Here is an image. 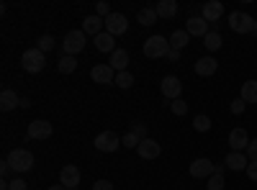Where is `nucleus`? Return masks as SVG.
I'll list each match as a JSON object with an SVG mask.
<instances>
[{
	"label": "nucleus",
	"instance_id": "nucleus-16",
	"mask_svg": "<svg viewBox=\"0 0 257 190\" xmlns=\"http://www.w3.org/2000/svg\"><path fill=\"white\" fill-rule=\"evenodd\" d=\"M82 31L88 34V36H98V34H103L105 31V18H100V16H88V18H82Z\"/></svg>",
	"mask_w": 257,
	"mask_h": 190
},
{
	"label": "nucleus",
	"instance_id": "nucleus-37",
	"mask_svg": "<svg viewBox=\"0 0 257 190\" xmlns=\"http://www.w3.org/2000/svg\"><path fill=\"white\" fill-rule=\"evenodd\" d=\"M113 11H111V6L108 3H103V0H100V3H95V16H100V18H108Z\"/></svg>",
	"mask_w": 257,
	"mask_h": 190
},
{
	"label": "nucleus",
	"instance_id": "nucleus-9",
	"mask_svg": "<svg viewBox=\"0 0 257 190\" xmlns=\"http://www.w3.org/2000/svg\"><path fill=\"white\" fill-rule=\"evenodd\" d=\"M80 180H82V175H80V167H77V164H64V167H62L59 185H64L67 190H72V187L80 185Z\"/></svg>",
	"mask_w": 257,
	"mask_h": 190
},
{
	"label": "nucleus",
	"instance_id": "nucleus-40",
	"mask_svg": "<svg viewBox=\"0 0 257 190\" xmlns=\"http://www.w3.org/2000/svg\"><path fill=\"white\" fill-rule=\"evenodd\" d=\"M93 190H113V182L111 180H95L93 182Z\"/></svg>",
	"mask_w": 257,
	"mask_h": 190
},
{
	"label": "nucleus",
	"instance_id": "nucleus-35",
	"mask_svg": "<svg viewBox=\"0 0 257 190\" xmlns=\"http://www.w3.org/2000/svg\"><path fill=\"white\" fill-rule=\"evenodd\" d=\"M121 146H126V149H137V146H139V139H137L132 131H128V134L121 136Z\"/></svg>",
	"mask_w": 257,
	"mask_h": 190
},
{
	"label": "nucleus",
	"instance_id": "nucleus-5",
	"mask_svg": "<svg viewBox=\"0 0 257 190\" xmlns=\"http://www.w3.org/2000/svg\"><path fill=\"white\" fill-rule=\"evenodd\" d=\"M229 26L234 34H252L254 31V18L244 11H234L229 13Z\"/></svg>",
	"mask_w": 257,
	"mask_h": 190
},
{
	"label": "nucleus",
	"instance_id": "nucleus-20",
	"mask_svg": "<svg viewBox=\"0 0 257 190\" xmlns=\"http://www.w3.org/2000/svg\"><path fill=\"white\" fill-rule=\"evenodd\" d=\"M16 108H21V98L16 95V90H3L0 93V111L3 113H11V111H16Z\"/></svg>",
	"mask_w": 257,
	"mask_h": 190
},
{
	"label": "nucleus",
	"instance_id": "nucleus-38",
	"mask_svg": "<svg viewBox=\"0 0 257 190\" xmlns=\"http://www.w3.org/2000/svg\"><path fill=\"white\" fill-rule=\"evenodd\" d=\"M8 190H29V185H26V180H21V177H13V180L8 182Z\"/></svg>",
	"mask_w": 257,
	"mask_h": 190
},
{
	"label": "nucleus",
	"instance_id": "nucleus-29",
	"mask_svg": "<svg viewBox=\"0 0 257 190\" xmlns=\"http://www.w3.org/2000/svg\"><path fill=\"white\" fill-rule=\"evenodd\" d=\"M137 18H139V24H142V26H155L160 16H157L155 8H142V11L137 13Z\"/></svg>",
	"mask_w": 257,
	"mask_h": 190
},
{
	"label": "nucleus",
	"instance_id": "nucleus-32",
	"mask_svg": "<svg viewBox=\"0 0 257 190\" xmlns=\"http://www.w3.org/2000/svg\"><path fill=\"white\" fill-rule=\"evenodd\" d=\"M36 49H41V52H52L54 49V36H49V34H44V36H39L36 39Z\"/></svg>",
	"mask_w": 257,
	"mask_h": 190
},
{
	"label": "nucleus",
	"instance_id": "nucleus-7",
	"mask_svg": "<svg viewBox=\"0 0 257 190\" xmlns=\"http://www.w3.org/2000/svg\"><path fill=\"white\" fill-rule=\"evenodd\" d=\"M188 172H190V177H196V180H208L213 172H216V164H213L208 157H198V159L190 162Z\"/></svg>",
	"mask_w": 257,
	"mask_h": 190
},
{
	"label": "nucleus",
	"instance_id": "nucleus-21",
	"mask_svg": "<svg viewBox=\"0 0 257 190\" xmlns=\"http://www.w3.org/2000/svg\"><path fill=\"white\" fill-rule=\"evenodd\" d=\"M93 44H95L98 52H108V54H113V52H116V36H111L108 31H103V34H98V36L93 39Z\"/></svg>",
	"mask_w": 257,
	"mask_h": 190
},
{
	"label": "nucleus",
	"instance_id": "nucleus-27",
	"mask_svg": "<svg viewBox=\"0 0 257 190\" xmlns=\"http://www.w3.org/2000/svg\"><path fill=\"white\" fill-rule=\"evenodd\" d=\"M57 70L62 72V75H72L75 70H77V57H70V54H64L59 62H57Z\"/></svg>",
	"mask_w": 257,
	"mask_h": 190
},
{
	"label": "nucleus",
	"instance_id": "nucleus-19",
	"mask_svg": "<svg viewBox=\"0 0 257 190\" xmlns=\"http://www.w3.org/2000/svg\"><path fill=\"white\" fill-rule=\"evenodd\" d=\"M193 70H196V75H201V77H211V75H216L219 62L208 54V57H201V59L196 62V67H193Z\"/></svg>",
	"mask_w": 257,
	"mask_h": 190
},
{
	"label": "nucleus",
	"instance_id": "nucleus-36",
	"mask_svg": "<svg viewBox=\"0 0 257 190\" xmlns=\"http://www.w3.org/2000/svg\"><path fill=\"white\" fill-rule=\"evenodd\" d=\"M244 108H247V103H244L242 98H237V100H231V105H229V111H231L234 116H239V113H244Z\"/></svg>",
	"mask_w": 257,
	"mask_h": 190
},
{
	"label": "nucleus",
	"instance_id": "nucleus-33",
	"mask_svg": "<svg viewBox=\"0 0 257 190\" xmlns=\"http://www.w3.org/2000/svg\"><path fill=\"white\" fill-rule=\"evenodd\" d=\"M128 131H132L139 141H144V139H149V134H147V123H142V121H134L132 123V129H128Z\"/></svg>",
	"mask_w": 257,
	"mask_h": 190
},
{
	"label": "nucleus",
	"instance_id": "nucleus-12",
	"mask_svg": "<svg viewBox=\"0 0 257 190\" xmlns=\"http://www.w3.org/2000/svg\"><path fill=\"white\" fill-rule=\"evenodd\" d=\"M54 134V129H52V123L49 121H44V118H36V121H31L29 123V139H49Z\"/></svg>",
	"mask_w": 257,
	"mask_h": 190
},
{
	"label": "nucleus",
	"instance_id": "nucleus-15",
	"mask_svg": "<svg viewBox=\"0 0 257 190\" xmlns=\"http://www.w3.org/2000/svg\"><path fill=\"white\" fill-rule=\"evenodd\" d=\"M137 152H139L142 159H157V157L162 154V146H160V141H155V139H144V141H139Z\"/></svg>",
	"mask_w": 257,
	"mask_h": 190
},
{
	"label": "nucleus",
	"instance_id": "nucleus-41",
	"mask_svg": "<svg viewBox=\"0 0 257 190\" xmlns=\"http://www.w3.org/2000/svg\"><path fill=\"white\" fill-rule=\"evenodd\" d=\"M244 172H247V177H249V180H257V162H249Z\"/></svg>",
	"mask_w": 257,
	"mask_h": 190
},
{
	"label": "nucleus",
	"instance_id": "nucleus-8",
	"mask_svg": "<svg viewBox=\"0 0 257 190\" xmlns=\"http://www.w3.org/2000/svg\"><path fill=\"white\" fill-rule=\"evenodd\" d=\"M121 146V136L116 131H100L95 136V149L103 152V154H111V152H118Z\"/></svg>",
	"mask_w": 257,
	"mask_h": 190
},
{
	"label": "nucleus",
	"instance_id": "nucleus-22",
	"mask_svg": "<svg viewBox=\"0 0 257 190\" xmlns=\"http://www.w3.org/2000/svg\"><path fill=\"white\" fill-rule=\"evenodd\" d=\"M108 65H111L116 72H126V67H128V52H126V49H116V52L111 54Z\"/></svg>",
	"mask_w": 257,
	"mask_h": 190
},
{
	"label": "nucleus",
	"instance_id": "nucleus-47",
	"mask_svg": "<svg viewBox=\"0 0 257 190\" xmlns=\"http://www.w3.org/2000/svg\"><path fill=\"white\" fill-rule=\"evenodd\" d=\"M72 190H80V187H72Z\"/></svg>",
	"mask_w": 257,
	"mask_h": 190
},
{
	"label": "nucleus",
	"instance_id": "nucleus-18",
	"mask_svg": "<svg viewBox=\"0 0 257 190\" xmlns=\"http://www.w3.org/2000/svg\"><path fill=\"white\" fill-rule=\"evenodd\" d=\"M247 164H249V157L244 152H229L226 159H224V167H229V170H234V172L247 170Z\"/></svg>",
	"mask_w": 257,
	"mask_h": 190
},
{
	"label": "nucleus",
	"instance_id": "nucleus-1",
	"mask_svg": "<svg viewBox=\"0 0 257 190\" xmlns=\"http://www.w3.org/2000/svg\"><path fill=\"white\" fill-rule=\"evenodd\" d=\"M142 52H144V57H149V59H162V57H167V52H170V39H165V36H160V34L149 36V39L144 41Z\"/></svg>",
	"mask_w": 257,
	"mask_h": 190
},
{
	"label": "nucleus",
	"instance_id": "nucleus-45",
	"mask_svg": "<svg viewBox=\"0 0 257 190\" xmlns=\"http://www.w3.org/2000/svg\"><path fill=\"white\" fill-rule=\"evenodd\" d=\"M47 190H67L64 185H52V187H47Z\"/></svg>",
	"mask_w": 257,
	"mask_h": 190
},
{
	"label": "nucleus",
	"instance_id": "nucleus-6",
	"mask_svg": "<svg viewBox=\"0 0 257 190\" xmlns=\"http://www.w3.org/2000/svg\"><path fill=\"white\" fill-rule=\"evenodd\" d=\"M160 93L165 95L167 103H170V100H180V95H183V82H180V77H175V75L162 77V80H160Z\"/></svg>",
	"mask_w": 257,
	"mask_h": 190
},
{
	"label": "nucleus",
	"instance_id": "nucleus-10",
	"mask_svg": "<svg viewBox=\"0 0 257 190\" xmlns=\"http://www.w3.org/2000/svg\"><path fill=\"white\" fill-rule=\"evenodd\" d=\"M126 29H128V18L123 13H111L105 18V31L111 36H121V34H126Z\"/></svg>",
	"mask_w": 257,
	"mask_h": 190
},
{
	"label": "nucleus",
	"instance_id": "nucleus-30",
	"mask_svg": "<svg viewBox=\"0 0 257 190\" xmlns=\"http://www.w3.org/2000/svg\"><path fill=\"white\" fill-rule=\"evenodd\" d=\"M113 82H116L121 90H128V88L134 85V75L128 72V70H126V72H116V80H113Z\"/></svg>",
	"mask_w": 257,
	"mask_h": 190
},
{
	"label": "nucleus",
	"instance_id": "nucleus-13",
	"mask_svg": "<svg viewBox=\"0 0 257 190\" xmlns=\"http://www.w3.org/2000/svg\"><path fill=\"white\" fill-rule=\"evenodd\" d=\"M90 77H93V82H98V85H111V82L116 80V70L111 65H95L90 70Z\"/></svg>",
	"mask_w": 257,
	"mask_h": 190
},
{
	"label": "nucleus",
	"instance_id": "nucleus-42",
	"mask_svg": "<svg viewBox=\"0 0 257 190\" xmlns=\"http://www.w3.org/2000/svg\"><path fill=\"white\" fill-rule=\"evenodd\" d=\"M165 59H167V62H178V59H180V52H175V49H170Z\"/></svg>",
	"mask_w": 257,
	"mask_h": 190
},
{
	"label": "nucleus",
	"instance_id": "nucleus-3",
	"mask_svg": "<svg viewBox=\"0 0 257 190\" xmlns=\"http://www.w3.org/2000/svg\"><path fill=\"white\" fill-rule=\"evenodd\" d=\"M85 44H88V34H85L82 29L77 31H70L67 36H64V41H62V49H64V54H70V57H77L82 49H85Z\"/></svg>",
	"mask_w": 257,
	"mask_h": 190
},
{
	"label": "nucleus",
	"instance_id": "nucleus-23",
	"mask_svg": "<svg viewBox=\"0 0 257 190\" xmlns=\"http://www.w3.org/2000/svg\"><path fill=\"white\" fill-rule=\"evenodd\" d=\"M155 11H157L160 18H175V13H178V3H175V0H160V3L155 6Z\"/></svg>",
	"mask_w": 257,
	"mask_h": 190
},
{
	"label": "nucleus",
	"instance_id": "nucleus-28",
	"mask_svg": "<svg viewBox=\"0 0 257 190\" xmlns=\"http://www.w3.org/2000/svg\"><path fill=\"white\" fill-rule=\"evenodd\" d=\"M244 103H257V80H247L242 85V95H239Z\"/></svg>",
	"mask_w": 257,
	"mask_h": 190
},
{
	"label": "nucleus",
	"instance_id": "nucleus-11",
	"mask_svg": "<svg viewBox=\"0 0 257 190\" xmlns=\"http://www.w3.org/2000/svg\"><path fill=\"white\" fill-rule=\"evenodd\" d=\"M185 31L190 34V36H206L208 31H211V24L203 18V16H190L188 21H185Z\"/></svg>",
	"mask_w": 257,
	"mask_h": 190
},
{
	"label": "nucleus",
	"instance_id": "nucleus-2",
	"mask_svg": "<svg viewBox=\"0 0 257 190\" xmlns=\"http://www.w3.org/2000/svg\"><path fill=\"white\" fill-rule=\"evenodd\" d=\"M21 67H24L26 72H31V75H36V72H41L47 67V54L41 52V49H26L24 54H21Z\"/></svg>",
	"mask_w": 257,
	"mask_h": 190
},
{
	"label": "nucleus",
	"instance_id": "nucleus-39",
	"mask_svg": "<svg viewBox=\"0 0 257 190\" xmlns=\"http://www.w3.org/2000/svg\"><path fill=\"white\" fill-rule=\"evenodd\" d=\"M244 154L249 157V162H257V139L249 141V146H247V152H244Z\"/></svg>",
	"mask_w": 257,
	"mask_h": 190
},
{
	"label": "nucleus",
	"instance_id": "nucleus-44",
	"mask_svg": "<svg viewBox=\"0 0 257 190\" xmlns=\"http://www.w3.org/2000/svg\"><path fill=\"white\" fill-rule=\"evenodd\" d=\"M21 108H31V100L29 98H21Z\"/></svg>",
	"mask_w": 257,
	"mask_h": 190
},
{
	"label": "nucleus",
	"instance_id": "nucleus-31",
	"mask_svg": "<svg viewBox=\"0 0 257 190\" xmlns=\"http://www.w3.org/2000/svg\"><path fill=\"white\" fill-rule=\"evenodd\" d=\"M193 129H196V131H201V134H206V131H211V118L208 116H196V118H193Z\"/></svg>",
	"mask_w": 257,
	"mask_h": 190
},
{
	"label": "nucleus",
	"instance_id": "nucleus-26",
	"mask_svg": "<svg viewBox=\"0 0 257 190\" xmlns=\"http://www.w3.org/2000/svg\"><path fill=\"white\" fill-rule=\"evenodd\" d=\"M224 187H226V182H224V164H221V167L216 164V172L208 177L206 190H224Z\"/></svg>",
	"mask_w": 257,
	"mask_h": 190
},
{
	"label": "nucleus",
	"instance_id": "nucleus-24",
	"mask_svg": "<svg viewBox=\"0 0 257 190\" xmlns=\"http://www.w3.org/2000/svg\"><path fill=\"white\" fill-rule=\"evenodd\" d=\"M221 44H224V39H221V34H219L216 29H211V31L203 36V47H206L208 52H216V49H221Z\"/></svg>",
	"mask_w": 257,
	"mask_h": 190
},
{
	"label": "nucleus",
	"instance_id": "nucleus-46",
	"mask_svg": "<svg viewBox=\"0 0 257 190\" xmlns=\"http://www.w3.org/2000/svg\"><path fill=\"white\" fill-rule=\"evenodd\" d=\"M254 34H257V18H254Z\"/></svg>",
	"mask_w": 257,
	"mask_h": 190
},
{
	"label": "nucleus",
	"instance_id": "nucleus-43",
	"mask_svg": "<svg viewBox=\"0 0 257 190\" xmlns=\"http://www.w3.org/2000/svg\"><path fill=\"white\" fill-rule=\"evenodd\" d=\"M0 172L8 175V172H13V170H11V164H8V162H3V164H0Z\"/></svg>",
	"mask_w": 257,
	"mask_h": 190
},
{
	"label": "nucleus",
	"instance_id": "nucleus-34",
	"mask_svg": "<svg viewBox=\"0 0 257 190\" xmlns=\"http://www.w3.org/2000/svg\"><path fill=\"white\" fill-rule=\"evenodd\" d=\"M170 111H173L175 116H185L188 113V103H183V98L180 100H170Z\"/></svg>",
	"mask_w": 257,
	"mask_h": 190
},
{
	"label": "nucleus",
	"instance_id": "nucleus-14",
	"mask_svg": "<svg viewBox=\"0 0 257 190\" xmlns=\"http://www.w3.org/2000/svg\"><path fill=\"white\" fill-rule=\"evenodd\" d=\"M201 16L208 21V24H216V21H221V16H224L221 0H208V3H203V6H201Z\"/></svg>",
	"mask_w": 257,
	"mask_h": 190
},
{
	"label": "nucleus",
	"instance_id": "nucleus-17",
	"mask_svg": "<svg viewBox=\"0 0 257 190\" xmlns=\"http://www.w3.org/2000/svg\"><path fill=\"white\" fill-rule=\"evenodd\" d=\"M249 136L244 129H231L229 134V146H231V152H247V146H249Z\"/></svg>",
	"mask_w": 257,
	"mask_h": 190
},
{
	"label": "nucleus",
	"instance_id": "nucleus-4",
	"mask_svg": "<svg viewBox=\"0 0 257 190\" xmlns=\"http://www.w3.org/2000/svg\"><path fill=\"white\" fill-rule=\"evenodd\" d=\"M6 162L11 164L13 172H29L31 167H34V154L29 149H13Z\"/></svg>",
	"mask_w": 257,
	"mask_h": 190
},
{
	"label": "nucleus",
	"instance_id": "nucleus-25",
	"mask_svg": "<svg viewBox=\"0 0 257 190\" xmlns=\"http://www.w3.org/2000/svg\"><path fill=\"white\" fill-rule=\"evenodd\" d=\"M188 39H190V34L183 29H178V31H173V36H170V49H175V52H180V49H185L188 47Z\"/></svg>",
	"mask_w": 257,
	"mask_h": 190
}]
</instances>
